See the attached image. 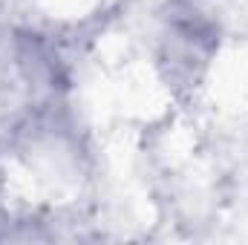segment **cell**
Wrapping results in <instances>:
<instances>
[]
</instances>
